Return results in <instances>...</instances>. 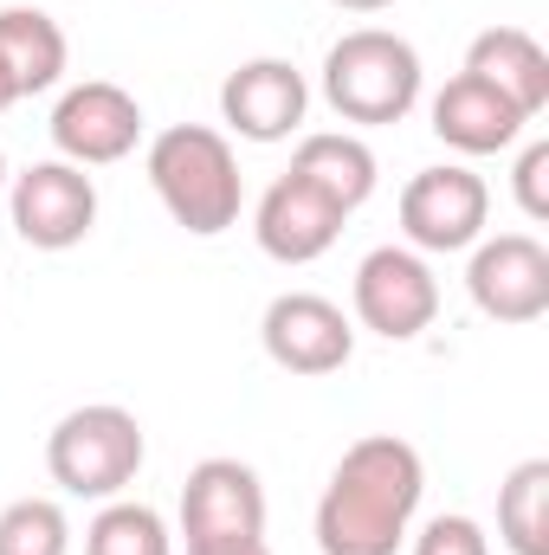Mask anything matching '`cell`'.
<instances>
[{
    "label": "cell",
    "instance_id": "obj_1",
    "mask_svg": "<svg viewBox=\"0 0 549 555\" xmlns=\"http://www.w3.org/2000/svg\"><path fill=\"white\" fill-rule=\"evenodd\" d=\"M426 491V465L408 439L395 433H369L356 439L323 498H317V550L323 555H401Z\"/></svg>",
    "mask_w": 549,
    "mask_h": 555
},
{
    "label": "cell",
    "instance_id": "obj_2",
    "mask_svg": "<svg viewBox=\"0 0 549 555\" xmlns=\"http://www.w3.org/2000/svg\"><path fill=\"white\" fill-rule=\"evenodd\" d=\"M149 188L168 207V220L194 240H214L240 220L246 207V181H240V155L233 142L207 124H168L149 142Z\"/></svg>",
    "mask_w": 549,
    "mask_h": 555
},
{
    "label": "cell",
    "instance_id": "obj_3",
    "mask_svg": "<svg viewBox=\"0 0 549 555\" xmlns=\"http://www.w3.org/2000/svg\"><path fill=\"white\" fill-rule=\"evenodd\" d=\"M420 52L388 26H356L323 52V98L343 124H401L420 104Z\"/></svg>",
    "mask_w": 549,
    "mask_h": 555
},
{
    "label": "cell",
    "instance_id": "obj_4",
    "mask_svg": "<svg viewBox=\"0 0 549 555\" xmlns=\"http://www.w3.org/2000/svg\"><path fill=\"white\" fill-rule=\"evenodd\" d=\"M142 420L117 401H91V408H72L46 433V472L59 491L72 498H124V485H137L142 472Z\"/></svg>",
    "mask_w": 549,
    "mask_h": 555
},
{
    "label": "cell",
    "instance_id": "obj_5",
    "mask_svg": "<svg viewBox=\"0 0 549 555\" xmlns=\"http://www.w3.org/2000/svg\"><path fill=\"white\" fill-rule=\"evenodd\" d=\"M181 543L188 550H240L266 543V485L240 459H201L181 485Z\"/></svg>",
    "mask_w": 549,
    "mask_h": 555
},
{
    "label": "cell",
    "instance_id": "obj_6",
    "mask_svg": "<svg viewBox=\"0 0 549 555\" xmlns=\"http://www.w3.org/2000/svg\"><path fill=\"white\" fill-rule=\"evenodd\" d=\"M349 297H356V323L375 330V336H388V343L426 336L433 317H439V278H433V266L413 246H375L356 266Z\"/></svg>",
    "mask_w": 549,
    "mask_h": 555
},
{
    "label": "cell",
    "instance_id": "obj_7",
    "mask_svg": "<svg viewBox=\"0 0 549 555\" xmlns=\"http://www.w3.org/2000/svg\"><path fill=\"white\" fill-rule=\"evenodd\" d=\"M485 220H491V188L459 162L420 168L401 188V233L413 253H472L485 240Z\"/></svg>",
    "mask_w": 549,
    "mask_h": 555
},
{
    "label": "cell",
    "instance_id": "obj_8",
    "mask_svg": "<svg viewBox=\"0 0 549 555\" xmlns=\"http://www.w3.org/2000/svg\"><path fill=\"white\" fill-rule=\"evenodd\" d=\"M13 233L39 253H72L98 227V181L72 162H33L26 175L7 181Z\"/></svg>",
    "mask_w": 549,
    "mask_h": 555
},
{
    "label": "cell",
    "instance_id": "obj_9",
    "mask_svg": "<svg viewBox=\"0 0 549 555\" xmlns=\"http://www.w3.org/2000/svg\"><path fill=\"white\" fill-rule=\"evenodd\" d=\"M137 142H142V104L124 85H111V78L72 85L59 98V111H52V149L72 168H111Z\"/></svg>",
    "mask_w": 549,
    "mask_h": 555
},
{
    "label": "cell",
    "instance_id": "obj_10",
    "mask_svg": "<svg viewBox=\"0 0 549 555\" xmlns=\"http://www.w3.org/2000/svg\"><path fill=\"white\" fill-rule=\"evenodd\" d=\"M259 343L284 375H336L356 356V323L343 317V304H330L317 291H284L266 304Z\"/></svg>",
    "mask_w": 549,
    "mask_h": 555
},
{
    "label": "cell",
    "instance_id": "obj_11",
    "mask_svg": "<svg viewBox=\"0 0 549 555\" xmlns=\"http://www.w3.org/2000/svg\"><path fill=\"white\" fill-rule=\"evenodd\" d=\"M465 291L491 323H537L549 310V246L531 233H498L472 246Z\"/></svg>",
    "mask_w": 549,
    "mask_h": 555
},
{
    "label": "cell",
    "instance_id": "obj_12",
    "mask_svg": "<svg viewBox=\"0 0 549 555\" xmlns=\"http://www.w3.org/2000/svg\"><path fill=\"white\" fill-rule=\"evenodd\" d=\"M304 111H310V85H304V72L291 59H246L220 85V117H227L233 137H246V142L297 137Z\"/></svg>",
    "mask_w": 549,
    "mask_h": 555
},
{
    "label": "cell",
    "instance_id": "obj_13",
    "mask_svg": "<svg viewBox=\"0 0 549 555\" xmlns=\"http://www.w3.org/2000/svg\"><path fill=\"white\" fill-rule=\"evenodd\" d=\"M349 214H336L317 188H304L297 175H278L272 188L259 194V214H253V240L259 253L278 259V266H310L336 246Z\"/></svg>",
    "mask_w": 549,
    "mask_h": 555
},
{
    "label": "cell",
    "instance_id": "obj_14",
    "mask_svg": "<svg viewBox=\"0 0 549 555\" xmlns=\"http://www.w3.org/2000/svg\"><path fill=\"white\" fill-rule=\"evenodd\" d=\"M524 124L531 117L505 91H491L485 78H472V72L446 78V91L433 98V137L446 142V149H459V155H498V149H511V142L524 137Z\"/></svg>",
    "mask_w": 549,
    "mask_h": 555
},
{
    "label": "cell",
    "instance_id": "obj_15",
    "mask_svg": "<svg viewBox=\"0 0 549 555\" xmlns=\"http://www.w3.org/2000/svg\"><path fill=\"white\" fill-rule=\"evenodd\" d=\"M465 72L485 78L491 91H505L524 117H544L549 104V52L537 46V33L524 26H485L465 46Z\"/></svg>",
    "mask_w": 549,
    "mask_h": 555
},
{
    "label": "cell",
    "instance_id": "obj_16",
    "mask_svg": "<svg viewBox=\"0 0 549 555\" xmlns=\"http://www.w3.org/2000/svg\"><path fill=\"white\" fill-rule=\"evenodd\" d=\"M284 175H297L304 188H317L336 214H356L369 194H375V149L362 137H349V130H317V137L297 142V155H291V168Z\"/></svg>",
    "mask_w": 549,
    "mask_h": 555
},
{
    "label": "cell",
    "instance_id": "obj_17",
    "mask_svg": "<svg viewBox=\"0 0 549 555\" xmlns=\"http://www.w3.org/2000/svg\"><path fill=\"white\" fill-rule=\"evenodd\" d=\"M65 59H72V46L46 7H0V65L20 85V98L52 91L65 78Z\"/></svg>",
    "mask_w": 549,
    "mask_h": 555
},
{
    "label": "cell",
    "instance_id": "obj_18",
    "mask_svg": "<svg viewBox=\"0 0 549 555\" xmlns=\"http://www.w3.org/2000/svg\"><path fill=\"white\" fill-rule=\"evenodd\" d=\"M498 543L511 555H549V459H524L498 485Z\"/></svg>",
    "mask_w": 549,
    "mask_h": 555
},
{
    "label": "cell",
    "instance_id": "obj_19",
    "mask_svg": "<svg viewBox=\"0 0 549 555\" xmlns=\"http://www.w3.org/2000/svg\"><path fill=\"white\" fill-rule=\"evenodd\" d=\"M85 555H175V530L155 504L111 498L85 530Z\"/></svg>",
    "mask_w": 549,
    "mask_h": 555
},
{
    "label": "cell",
    "instance_id": "obj_20",
    "mask_svg": "<svg viewBox=\"0 0 549 555\" xmlns=\"http://www.w3.org/2000/svg\"><path fill=\"white\" fill-rule=\"evenodd\" d=\"M0 555H72V524L52 498H20L0 511Z\"/></svg>",
    "mask_w": 549,
    "mask_h": 555
},
{
    "label": "cell",
    "instance_id": "obj_21",
    "mask_svg": "<svg viewBox=\"0 0 549 555\" xmlns=\"http://www.w3.org/2000/svg\"><path fill=\"white\" fill-rule=\"evenodd\" d=\"M413 555H491V537L478 517H433L420 537H413Z\"/></svg>",
    "mask_w": 549,
    "mask_h": 555
},
{
    "label": "cell",
    "instance_id": "obj_22",
    "mask_svg": "<svg viewBox=\"0 0 549 555\" xmlns=\"http://www.w3.org/2000/svg\"><path fill=\"white\" fill-rule=\"evenodd\" d=\"M511 188H518V207L524 220H549V142H531L511 168Z\"/></svg>",
    "mask_w": 549,
    "mask_h": 555
},
{
    "label": "cell",
    "instance_id": "obj_23",
    "mask_svg": "<svg viewBox=\"0 0 549 555\" xmlns=\"http://www.w3.org/2000/svg\"><path fill=\"white\" fill-rule=\"evenodd\" d=\"M330 7H343V13H382V7H395V0H330Z\"/></svg>",
    "mask_w": 549,
    "mask_h": 555
},
{
    "label": "cell",
    "instance_id": "obj_24",
    "mask_svg": "<svg viewBox=\"0 0 549 555\" xmlns=\"http://www.w3.org/2000/svg\"><path fill=\"white\" fill-rule=\"evenodd\" d=\"M13 104H20V85H13V78H7V65H0V111H13Z\"/></svg>",
    "mask_w": 549,
    "mask_h": 555
},
{
    "label": "cell",
    "instance_id": "obj_25",
    "mask_svg": "<svg viewBox=\"0 0 549 555\" xmlns=\"http://www.w3.org/2000/svg\"><path fill=\"white\" fill-rule=\"evenodd\" d=\"M188 555H272L266 543H240V550H188Z\"/></svg>",
    "mask_w": 549,
    "mask_h": 555
},
{
    "label": "cell",
    "instance_id": "obj_26",
    "mask_svg": "<svg viewBox=\"0 0 549 555\" xmlns=\"http://www.w3.org/2000/svg\"><path fill=\"white\" fill-rule=\"evenodd\" d=\"M7 181H13V175H7V155H0V194H7Z\"/></svg>",
    "mask_w": 549,
    "mask_h": 555
}]
</instances>
